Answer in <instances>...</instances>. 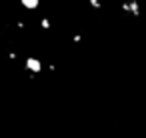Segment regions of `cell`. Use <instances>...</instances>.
<instances>
[{"instance_id":"cell-1","label":"cell","mask_w":146,"mask_h":138,"mask_svg":"<svg viewBox=\"0 0 146 138\" xmlns=\"http://www.w3.org/2000/svg\"><path fill=\"white\" fill-rule=\"evenodd\" d=\"M26 66H28V70H32V72H38V70H40V62H38L36 58H28Z\"/></svg>"},{"instance_id":"cell-3","label":"cell","mask_w":146,"mask_h":138,"mask_svg":"<svg viewBox=\"0 0 146 138\" xmlns=\"http://www.w3.org/2000/svg\"><path fill=\"white\" fill-rule=\"evenodd\" d=\"M90 4H92L94 8H100V2H98V0H90Z\"/></svg>"},{"instance_id":"cell-2","label":"cell","mask_w":146,"mask_h":138,"mask_svg":"<svg viewBox=\"0 0 146 138\" xmlns=\"http://www.w3.org/2000/svg\"><path fill=\"white\" fill-rule=\"evenodd\" d=\"M24 8H36L38 6V0H20Z\"/></svg>"}]
</instances>
